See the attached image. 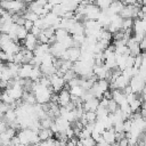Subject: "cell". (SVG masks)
Segmentation results:
<instances>
[{
	"instance_id": "52a82bcc",
	"label": "cell",
	"mask_w": 146,
	"mask_h": 146,
	"mask_svg": "<svg viewBox=\"0 0 146 146\" xmlns=\"http://www.w3.org/2000/svg\"><path fill=\"white\" fill-rule=\"evenodd\" d=\"M102 137H103V139H104L108 145L115 143V131L113 130V128L107 129V130H104V132L102 133Z\"/></svg>"
},
{
	"instance_id": "ffe728a7",
	"label": "cell",
	"mask_w": 146,
	"mask_h": 146,
	"mask_svg": "<svg viewBox=\"0 0 146 146\" xmlns=\"http://www.w3.org/2000/svg\"><path fill=\"white\" fill-rule=\"evenodd\" d=\"M40 32H41V30L39 29V27H36L35 25H33V27L29 31V33H31L32 35H34V36H38L39 34H40Z\"/></svg>"
},
{
	"instance_id": "cb8c5ba5",
	"label": "cell",
	"mask_w": 146,
	"mask_h": 146,
	"mask_svg": "<svg viewBox=\"0 0 146 146\" xmlns=\"http://www.w3.org/2000/svg\"><path fill=\"white\" fill-rule=\"evenodd\" d=\"M1 92H2V91H1V89H0V96H1Z\"/></svg>"
},
{
	"instance_id": "d4e9b609",
	"label": "cell",
	"mask_w": 146,
	"mask_h": 146,
	"mask_svg": "<svg viewBox=\"0 0 146 146\" xmlns=\"http://www.w3.org/2000/svg\"><path fill=\"white\" fill-rule=\"evenodd\" d=\"M0 145H1V139H0Z\"/></svg>"
},
{
	"instance_id": "ac0fdd59",
	"label": "cell",
	"mask_w": 146,
	"mask_h": 146,
	"mask_svg": "<svg viewBox=\"0 0 146 146\" xmlns=\"http://www.w3.org/2000/svg\"><path fill=\"white\" fill-rule=\"evenodd\" d=\"M80 143H81L83 146H96V141H95V140H94L91 137L80 139Z\"/></svg>"
},
{
	"instance_id": "e0dca14e",
	"label": "cell",
	"mask_w": 146,
	"mask_h": 146,
	"mask_svg": "<svg viewBox=\"0 0 146 146\" xmlns=\"http://www.w3.org/2000/svg\"><path fill=\"white\" fill-rule=\"evenodd\" d=\"M76 76V74L74 73V71L71 68V70H68V71H66L64 74H63V79H64V81L65 82H68L70 80H72L73 78H75Z\"/></svg>"
},
{
	"instance_id": "8fae6325",
	"label": "cell",
	"mask_w": 146,
	"mask_h": 146,
	"mask_svg": "<svg viewBox=\"0 0 146 146\" xmlns=\"http://www.w3.org/2000/svg\"><path fill=\"white\" fill-rule=\"evenodd\" d=\"M29 32L25 30L24 26H17V30H16V38L18 40H24L26 36H27Z\"/></svg>"
},
{
	"instance_id": "4fadbf2b",
	"label": "cell",
	"mask_w": 146,
	"mask_h": 146,
	"mask_svg": "<svg viewBox=\"0 0 146 146\" xmlns=\"http://www.w3.org/2000/svg\"><path fill=\"white\" fill-rule=\"evenodd\" d=\"M68 92H70V95L81 97V96H82V94L84 92V90H83V89H82L80 86H76V87H72V88H70Z\"/></svg>"
},
{
	"instance_id": "7a4b0ae2",
	"label": "cell",
	"mask_w": 146,
	"mask_h": 146,
	"mask_svg": "<svg viewBox=\"0 0 146 146\" xmlns=\"http://www.w3.org/2000/svg\"><path fill=\"white\" fill-rule=\"evenodd\" d=\"M58 99H57V104L59 106H65L66 104H68L71 102V95L68 92V90L66 89H62L59 92H58Z\"/></svg>"
},
{
	"instance_id": "5bb4252c",
	"label": "cell",
	"mask_w": 146,
	"mask_h": 146,
	"mask_svg": "<svg viewBox=\"0 0 146 146\" xmlns=\"http://www.w3.org/2000/svg\"><path fill=\"white\" fill-rule=\"evenodd\" d=\"M119 108V105L113 100V99H110L108 103H107V106H106V111L108 113H115V111Z\"/></svg>"
},
{
	"instance_id": "30bf717a",
	"label": "cell",
	"mask_w": 146,
	"mask_h": 146,
	"mask_svg": "<svg viewBox=\"0 0 146 146\" xmlns=\"http://www.w3.org/2000/svg\"><path fill=\"white\" fill-rule=\"evenodd\" d=\"M42 76V73H41V70L40 67H33L31 73H30V76L29 79L31 81H39V79Z\"/></svg>"
},
{
	"instance_id": "ba28073f",
	"label": "cell",
	"mask_w": 146,
	"mask_h": 146,
	"mask_svg": "<svg viewBox=\"0 0 146 146\" xmlns=\"http://www.w3.org/2000/svg\"><path fill=\"white\" fill-rule=\"evenodd\" d=\"M38 137H39L40 141H43V140H47L49 138H54V133H52V131L50 129H43V128H41L38 131Z\"/></svg>"
},
{
	"instance_id": "44dd1931",
	"label": "cell",
	"mask_w": 146,
	"mask_h": 146,
	"mask_svg": "<svg viewBox=\"0 0 146 146\" xmlns=\"http://www.w3.org/2000/svg\"><path fill=\"white\" fill-rule=\"evenodd\" d=\"M138 46H139V48H140V50H141V52L144 51V49L146 48V39L144 38V39H141V41H139L138 42Z\"/></svg>"
},
{
	"instance_id": "2e32d148",
	"label": "cell",
	"mask_w": 146,
	"mask_h": 146,
	"mask_svg": "<svg viewBox=\"0 0 146 146\" xmlns=\"http://www.w3.org/2000/svg\"><path fill=\"white\" fill-rule=\"evenodd\" d=\"M132 25H133V19H132V18L123 19L121 30H122V31H125V30H128V29H132Z\"/></svg>"
},
{
	"instance_id": "603a6c76",
	"label": "cell",
	"mask_w": 146,
	"mask_h": 146,
	"mask_svg": "<svg viewBox=\"0 0 146 146\" xmlns=\"http://www.w3.org/2000/svg\"><path fill=\"white\" fill-rule=\"evenodd\" d=\"M64 0H48V2L52 6H56V5H62Z\"/></svg>"
},
{
	"instance_id": "d6986e66",
	"label": "cell",
	"mask_w": 146,
	"mask_h": 146,
	"mask_svg": "<svg viewBox=\"0 0 146 146\" xmlns=\"http://www.w3.org/2000/svg\"><path fill=\"white\" fill-rule=\"evenodd\" d=\"M33 25H34V22L29 21V19H25V22H24V24H23V26L25 27V30H26L27 32L33 27Z\"/></svg>"
},
{
	"instance_id": "484cf974",
	"label": "cell",
	"mask_w": 146,
	"mask_h": 146,
	"mask_svg": "<svg viewBox=\"0 0 146 146\" xmlns=\"http://www.w3.org/2000/svg\"><path fill=\"white\" fill-rule=\"evenodd\" d=\"M1 121H2V120H1V119H0V122H1Z\"/></svg>"
},
{
	"instance_id": "8992f818",
	"label": "cell",
	"mask_w": 146,
	"mask_h": 146,
	"mask_svg": "<svg viewBox=\"0 0 146 146\" xmlns=\"http://www.w3.org/2000/svg\"><path fill=\"white\" fill-rule=\"evenodd\" d=\"M98 105H99V100L96 99V98H92V99H90V100L83 102V103H82V108H83L84 112H88V111L95 112V111L97 110Z\"/></svg>"
},
{
	"instance_id": "9a60e30c",
	"label": "cell",
	"mask_w": 146,
	"mask_h": 146,
	"mask_svg": "<svg viewBox=\"0 0 146 146\" xmlns=\"http://www.w3.org/2000/svg\"><path fill=\"white\" fill-rule=\"evenodd\" d=\"M0 102H2V103H5V104H8V105H10L13 102H14V99L7 94V91H3V92H1V96H0Z\"/></svg>"
},
{
	"instance_id": "7c38bea8",
	"label": "cell",
	"mask_w": 146,
	"mask_h": 146,
	"mask_svg": "<svg viewBox=\"0 0 146 146\" xmlns=\"http://www.w3.org/2000/svg\"><path fill=\"white\" fill-rule=\"evenodd\" d=\"M83 116H84V119L87 120L88 123H95L96 120H97V115H96V113L92 112V111L84 112V113H83Z\"/></svg>"
},
{
	"instance_id": "7402d4cb",
	"label": "cell",
	"mask_w": 146,
	"mask_h": 146,
	"mask_svg": "<svg viewBox=\"0 0 146 146\" xmlns=\"http://www.w3.org/2000/svg\"><path fill=\"white\" fill-rule=\"evenodd\" d=\"M7 127H8L7 123H6L5 121H1V122H0V133H2V132L7 129Z\"/></svg>"
},
{
	"instance_id": "6da1fadb",
	"label": "cell",
	"mask_w": 146,
	"mask_h": 146,
	"mask_svg": "<svg viewBox=\"0 0 146 146\" xmlns=\"http://www.w3.org/2000/svg\"><path fill=\"white\" fill-rule=\"evenodd\" d=\"M144 81H145V80H143L139 75L132 76V78L129 80V86H130L132 92H135V94H140V91L145 88Z\"/></svg>"
},
{
	"instance_id": "5b68a950",
	"label": "cell",
	"mask_w": 146,
	"mask_h": 146,
	"mask_svg": "<svg viewBox=\"0 0 146 146\" xmlns=\"http://www.w3.org/2000/svg\"><path fill=\"white\" fill-rule=\"evenodd\" d=\"M32 68H33V66L31 64H21L19 70H18V78H21V79H29Z\"/></svg>"
},
{
	"instance_id": "277c9868",
	"label": "cell",
	"mask_w": 146,
	"mask_h": 146,
	"mask_svg": "<svg viewBox=\"0 0 146 146\" xmlns=\"http://www.w3.org/2000/svg\"><path fill=\"white\" fill-rule=\"evenodd\" d=\"M67 51V55H68V60H71L72 63L76 62L80 59V56H81V50L80 48L78 47H71L68 49H66Z\"/></svg>"
},
{
	"instance_id": "3957f363",
	"label": "cell",
	"mask_w": 146,
	"mask_h": 146,
	"mask_svg": "<svg viewBox=\"0 0 146 146\" xmlns=\"http://www.w3.org/2000/svg\"><path fill=\"white\" fill-rule=\"evenodd\" d=\"M24 48L30 50V51H33L35 49V47L38 46V40H36V36L32 35L31 33L27 34V36L24 39Z\"/></svg>"
},
{
	"instance_id": "9c48e42d",
	"label": "cell",
	"mask_w": 146,
	"mask_h": 146,
	"mask_svg": "<svg viewBox=\"0 0 146 146\" xmlns=\"http://www.w3.org/2000/svg\"><path fill=\"white\" fill-rule=\"evenodd\" d=\"M67 35H70V33L65 29H57V30H55V36H56V41L57 42H62Z\"/></svg>"
}]
</instances>
